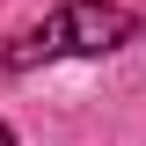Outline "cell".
<instances>
[{
	"instance_id": "cell-2",
	"label": "cell",
	"mask_w": 146,
	"mask_h": 146,
	"mask_svg": "<svg viewBox=\"0 0 146 146\" xmlns=\"http://www.w3.org/2000/svg\"><path fill=\"white\" fill-rule=\"evenodd\" d=\"M0 146H15V131H7V117H0Z\"/></svg>"
},
{
	"instance_id": "cell-1",
	"label": "cell",
	"mask_w": 146,
	"mask_h": 146,
	"mask_svg": "<svg viewBox=\"0 0 146 146\" xmlns=\"http://www.w3.org/2000/svg\"><path fill=\"white\" fill-rule=\"evenodd\" d=\"M117 44H131V15L110 0H66L51 22H36L29 36L7 44V73H29L44 58H110Z\"/></svg>"
}]
</instances>
